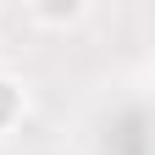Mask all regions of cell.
<instances>
[{
  "label": "cell",
  "mask_w": 155,
  "mask_h": 155,
  "mask_svg": "<svg viewBox=\"0 0 155 155\" xmlns=\"http://www.w3.org/2000/svg\"><path fill=\"white\" fill-rule=\"evenodd\" d=\"M22 111H28V94H22V83H17L11 72H0V133H11L17 122H22Z\"/></svg>",
  "instance_id": "obj_1"
},
{
  "label": "cell",
  "mask_w": 155,
  "mask_h": 155,
  "mask_svg": "<svg viewBox=\"0 0 155 155\" xmlns=\"http://www.w3.org/2000/svg\"><path fill=\"white\" fill-rule=\"evenodd\" d=\"M33 22H50V28H72V22H83L89 6H28Z\"/></svg>",
  "instance_id": "obj_2"
}]
</instances>
